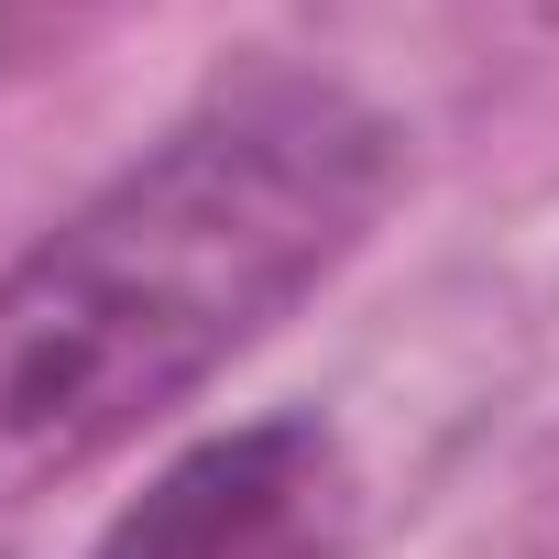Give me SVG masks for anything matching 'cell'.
<instances>
[{"mask_svg":"<svg viewBox=\"0 0 559 559\" xmlns=\"http://www.w3.org/2000/svg\"><path fill=\"white\" fill-rule=\"evenodd\" d=\"M395 121L263 67L143 143L34 252L0 263V515L121 461L241 352H263L395 209Z\"/></svg>","mask_w":559,"mask_h":559,"instance_id":"6da1fadb","label":"cell"},{"mask_svg":"<svg viewBox=\"0 0 559 559\" xmlns=\"http://www.w3.org/2000/svg\"><path fill=\"white\" fill-rule=\"evenodd\" d=\"M352 461L319 417H252L230 439L176 450L88 559H341Z\"/></svg>","mask_w":559,"mask_h":559,"instance_id":"7a4b0ae2","label":"cell"}]
</instances>
